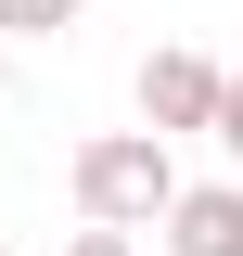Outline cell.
Segmentation results:
<instances>
[{
  "label": "cell",
  "mask_w": 243,
  "mask_h": 256,
  "mask_svg": "<svg viewBox=\"0 0 243 256\" xmlns=\"http://www.w3.org/2000/svg\"><path fill=\"white\" fill-rule=\"evenodd\" d=\"M218 102H230V64H205V52H154L141 64V128H166V141L180 128L218 141Z\"/></svg>",
  "instance_id": "cell-2"
},
{
  "label": "cell",
  "mask_w": 243,
  "mask_h": 256,
  "mask_svg": "<svg viewBox=\"0 0 243 256\" xmlns=\"http://www.w3.org/2000/svg\"><path fill=\"white\" fill-rule=\"evenodd\" d=\"M166 256H243V192L230 180H192L166 205Z\"/></svg>",
  "instance_id": "cell-3"
},
{
  "label": "cell",
  "mask_w": 243,
  "mask_h": 256,
  "mask_svg": "<svg viewBox=\"0 0 243 256\" xmlns=\"http://www.w3.org/2000/svg\"><path fill=\"white\" fill-rule=\"evenodd\" d=\"M180 192H192V180L166 166V128H102V141H77V218H102V230H154Z\"/></svg>",
  "instance_id": "cell-1"
},
{
  "label": "cell",
  "mask_w": 243,
  "mask_h": 256,
  "mask_svg": "<svg viewBox=\"0 0 243 256\" xmlns=\"http://www.w3.org/2000/svg\"><path fill=\"white\" fill-rule=\"evenodd\" d=\"M0 26H13V38H64V26H77V0H0Z\"/></svg>",
  "instance_id": "cell-4"
},
{
  "label": "cell",
  "mask_w": 243,
  "mask_h": 256,
  "mask_svg": "<svg viewBox=\"0 0 243 256\" xmlns=\"http://www.w3.org/2000/svg\"><path fill=\"white\" fill-rule=\"evenodd\" d=\"M218 154H243V64H230V102H218Z\"/></svg>",
  "instance_id": "cell-5"
},
{
  "label": "cell",
  "mask_w": 243,
  "mask_h": 256,
  "mask_svg": "<svg viewBox=\"0 0 243 256\" xmlns=\"http://www.w3.org/2000/svg\"><path fill=\"white\" fill-rule=\"evenodd\" d=\"M64 256H128V230H102V218H90V230H77Z\"/></svg>",
  "instance_id": "cell-6"
}]
</instances>
